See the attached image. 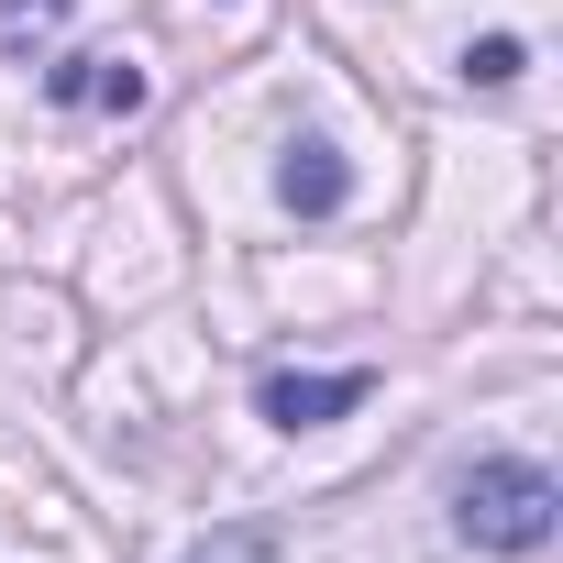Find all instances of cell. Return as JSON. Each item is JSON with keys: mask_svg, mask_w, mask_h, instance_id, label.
<instances>
[{"mask_svg": "<svg viewBox=\"0 0 563 563\" xmlns=\"http://www.w3.org/2000/svg\"><path fill=\"white\" fill-rule=\"evenodd\" d=\"M365 387H376V376H265V420H276V431H321V420L365 409Z\"/></svg>", "mask_w": 563, "mask_h": 563, "instance_id": "7a4b0ae2", "label": "cell"}, {"mask_svg": "<svg viewBox=\"0 0 563 563\" xmlns=\"http://www.w3.org/2000/svg\"><path fill=\"white\" fill-rule=\"evenodd\" d=\"M276 188H288V210H343V155L332 144H288Z\"/></svg>", "mask_w": 563, "mask_h": 563, "instance_id": "3957f363", "label": "cell"}, {"mask_svg": "<svg viewBox=\"0 0 563 563\" xmlns=\"http://www.w3.org/2000/svg\"><path fill=\"white\" fill-rule=\"evenodd\" d=\"M552 508H563V486H552L541 464H475V475L453 486V530H464L475 552H541V541H552Z\"/></svg>", "mask_w": 563, "mask_h": 563, "instance_id": "6da1fadb", "label": "cell"}, {"mask_svg": "<svg viewBox=\"0 0 563 563\" xmlns=\"http://www.w3.org/2000/svg\"><path fill=\"white\" fill-rule=\"evenodd\" d=\"M188 563H276V541H265V530H210Z\"/></svg>", "mask_w": 563, "mask_h": 563, "instance_id": "5b68a950", "label": "cell"}, {"mask_svg": "<svg viewBox=\"0 0 563 563\" xmlns=\"http://www.w3.org/2000/svg\"><path fill=\"white\" fill-rule=\"evenodd\" d=\"M56 100H100V111H133V100H144V67H100V56H78V67H56Z\"/></svg>", "mask_w": 563, "mask_h": 563, "instance_id": "277c9868", "label": "cell"}, {"mask_svg": "<svg viewBox=\"0 0 563 563\" xmlns=\"http://www.w3.org/2000/svg\"><path fill=\"white\" fill-rule=\"evenodd\" d=\"M464 78H475V89H508V78H519V45H508V34H486V45L464 56Z\"/></svg>", "mask_w": 563, "mask_h": 563, "instance_id": "8992f818", "label": "cell"}]
</instances>
